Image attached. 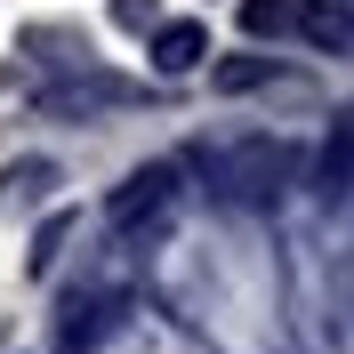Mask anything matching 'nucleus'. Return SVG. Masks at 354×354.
<instances>
[{
	"label": "nucleus",
	"mask_w": 354,
	"mask_h": 354,
	"mask_svg": "<svg viewBox=\"0 0 354 354\" xmlns=\"http://www.w3.org/2000/svg\"><path fill=\"white\" fill-rule=\"evenodd\" d=\"M65 225H73V218H48V225H41V242H32V266H41V274L57 266V242H65Z\"/></svg>",
	"instance_id": "obj_9"
},
{
	"label": "nucleus",
	"mask_w": 354,
	"mask_h": 354,
	"mask_svg": "<svg viewBox=\"0 0 354 354\" xmlns=\"http://www.w3.org/2000/svg\"><path fill=\"white\" fill-rule=\"evenodd\" d=\"M201 169H209V194L225 209H274L290 194V177H298V153L282 137H242V145H218Z\"/></svg>",
	"instance_id": "obj_1"
},
{
	"label": "nucleus",
	"mask_w": 354,
	"mask_h": 354,
	"mask_svg": "<svg viewBox=\"0 0 354 354\" xmlns=\"http://www.w3.org/2000/svg\"><path fill=\"white\" fill-rule=\"evenodd\" d=\"M121 314H129V298L121 290H73L65 314H57V354H97L105 346V330H121Z\"/></svg>",
	"instance_id": "obj_3"
},
{
	"label": "nucleus",
	"mask_w": 354,
	"mask_h": 354,
	"mask_svg": "<svg viewBox=\"0 0 354 354\" xmlns=\"http://www.w3.org/2000/svg\"><path fill=\"white\" fill-rule=\"evenodd\" d=\"M298 8L306 0H242V32L250 41H282V32H298Z\"/></svg>",
	"instance_id": "obj_7"
},
{
	"label": "nucleus",
	"mask_w": 354,
	"mask_h": 354,
	"mask_svg": "<svg viewBox=\"0 0 354 354\" xmlns=\"http://www.w3.org/2000/svg\"><path fill=\"white\" fill-rule=\"evenodd\" d=\"M298 32L322 41V48H346L354 41V0H306L298 8Z\"/></svg>",
	"instance_id": "obj_5"
},
{
	"label": "nucleus",
	"mask_w": 354,
	"mask_h": 354,
	"mask_svg": "<svg viewBox=\"0 0 354 354\" xmlns=\"http://www.w3.org/2000/svg\"><path fill=\"white\" fill-rule=\"evenodd\" d=\"M201 57H209V24L177 17V24H161V32H153V65H161V73H194Z\"/></svg>",
	"instance_id": "obj_4"
},
{
	"label": "nucleus",
	"mask_w": 354,
	"mask_h": 354,
	"mask_svg": "<svg viewBox=\"0 0 354 354\" xmlns=\"http://www.w3.org/2000/svg\"><path fill=\"white\" fill-rule=\"evenodd\" d=\"M177 201V161H145V169L121 177V194L105 201V218L121 225V234H137V225H161Z\"/></svg>",
	"instance_id": "obj_2"
},
{
	"label": "nucleus",
	"mask_w": 354,
	"mask_h": 354,
	"mask_svg": "<svg viewBox=\"0 0 354 354\" xmlns=\"http://www.w3.org/2000/svg\"><path fill=\"white\" fill-rule=\"evenodd\" d=\"M314 185H322L330 201L354 185V113H346V121L330 129V145H322V169H314Z\"/></svg>",
	"instance_id": "obj_6"
},
{
	"label": "nucleus",
	"mask_w": 354,
	"mask_h": 354,
	"mask_svg": "<svg viewBox=\"0 0 354 354\" xmlns=\"http://www.w3.org/2000/svg\"><path fill=\"white\" fill-rule=\"evenodd\" d=\"M274 73H282V65H274V57H225V65L209 73V81H218L225 97H250V88H266V81H274Z\"/></svg>",
	"instance_id": "obj_8"
}]
</instances>
